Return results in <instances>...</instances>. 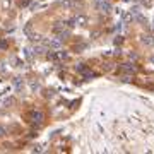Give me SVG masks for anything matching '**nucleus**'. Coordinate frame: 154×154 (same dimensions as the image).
<instances>
[{"label": "nucleus", "mask_w": 154, "mask_h": 154, "mask_svg": "<svg viewBox=\"0 0 154 154\" xmlns=\"http://www.w3.org/2000/svg\"><path fill=\"white\" fill-rule=\"evenodd\" d=\"M43 45H46L50 50H60L62 48V40L57 36V38H48V40H43L41 41Z\"/></svg>", "instance_id": "obj_1"}, {"label": "nucleus", "mask_w": 154, "mask_h": 154, "mask_svg": "<svg viewBox=\"0 0 154 154\" xmlns=\"http://www.w3.org/2000/svg\"><path fill=\"white\" fill-rule=\"evenodd\" d=\"M96 7L99 9V12H103V14H110L111 12V4L108 2V0H99L98 4H96Z\"/></svg>", "instance_id": "obj_2"}, {"label": "nucleus", "mask_w": 154, "mask_h": 154, "mask_svg": "<svg viewBox=\"0 0 154 154\" xmlns=\"http://www.w3.org/2000/svg\"><path fill=\"white\" fill-rule=\"evenodd\" d=\"M141 43L144 46H153L154 45V36L153 34H141Z\"/></svg>", "instance_id": "obj_3"}, {"label": "nucleus", "mask_w": 154, "mask_h": 154, "mask_svg": "<svg viewBox=\"0 0 154 154\" xmlns=\"http://www.w3.org/2000/svg\"><path fill=\"white\" fill-rule=\"evenodd\" d=\"M43 116H45V115H43V111H40V110H33V111H31V120L34 123L43 122Z\"/></svg>", "instance_id": "obj_4"}, {"label": "nucleus", "mask_w": 154, "mask_h": 154, "mask_svg": "<svg viewBox=\"0 0 154 154\" xmlns=\"http://www.w3.org/2000/svg\"><path fill=\"white\" fill-rule=\"evenodd\" d=\"M12 84H14V87H16L17 91H21V89H22V86H24V81H22V77H14Z\"/></svg>", "instance_id": "obj_5"}, {"label": "nucleus", "mask_w": 154, "mask_h": 154, "mask_svg": "<svg viewBox=\"0 0 154 154\" xmlns=\"http://www.w3.org/2000/svg\"><path fill=\"white\" fill-rule=\"evenodd\" d=\"M122 19L123 22H130V21H133V16L130 10H125V12H122Z\"/></svg>", "instance_id": "obj_6"}, {"label": "nucleus", "mask_w": 154, "mask_h": 154, "mask_svg": "<svg viewBox=\"0 0 154 154\" xmlns=\"http://www.w3.org/2000/svg\"><path fill=\"white\" fill-rule=\"evenodd\" d=\"M122 69L127 72V74H133V72H135V65H132V63H123Z\"/></svg>", "instance_id": "obj_7"}, {"label": "nucleus", "mask_w": 154, "mask_h": 154, "mask_svg": "<svg viewBox=\"0 0 154 154\" xmlns=\"http://www.w3.org/2000/svg\"><path fill=\"white\" fill-rule=\"evenodd\" d=\"M60 4H62V7H63V9H70V7L75 5V2H74V0H62Z\"/></svg>", "instance_id": "obj_8"}, {"label": "nucleus", "mask_w": 154, "mask_h": 154, "mask_svg": "<svg viewBox=\"0 0 154 154\" xmlns=\"http://www.w3.org/2000/svg\"><path fill=\"white\" fill-rule=\"evenodd\" d=\"M24 57H26V58H28V60H33V57H34V53H33V48H29V46H28V48H24Z\"/></svg>", "instance_id": "obj_9"}, {"label": "nucleus", "mask_w": 154, "mask_h": 154, "mask_svg": "<svg viewBox=\"0 0 154 154\" xmlns=\"http://www.w3.org/2000/svg\"><path fill=\"white\" fill-rule=\"evenodd\" d=\"M29 87H31V91H33V92H36L38 89H40V84H38V82H34V81H33V82L29 84Z\"/></svg>", "instance_id": "obj_10"}, {"label": "nucleus", "mask_w": 154, "mask_h": 154, "mask_svg": "<svg viewBox=\"0 0 154 154\" xmlns=\"http://www.w3.org/2000/svg\"><path fill=\"white\" fill-rule=\"evenodd\" d=\"M141 4H142V5H145V7H151L153 0H141Z\"/></svg>", "instance_id": "obj_11"}, {"label": "nucleus", "mask_w": 154, "mask_h": 154, "mask_svg": "<svg viewBox=\"0 0 154 154\" xmlns=\"http://www.w3.org/2000/svg\"><path fill=\"white\" fill-rule=\"evenodd\" d=\"M5 133H7V130H5V127H2V125H0V137H4Z\"/></svg>", "instance_id": "obj_12"}, {"label": "nucleus", "mask_w": 154, "mask_h": 154, "mask_svg": "<svg viewBox=\"0 0 154 154\" xmlns=\"http://www.w3.org/2000/svg\"><path fill=\"white\" fill-rule=\"evenodd\" d=\"M0 46H2V48H5V46H7V45H5V41H0Z\"/></svg>", "instance_id": "obj_13"}, {"label": "nucleus", "mask_w": 154, "mask_h": 154, "mask_svg": "<svg viewBox=\"0 0 154 154\" xmlns=\"http://www.w3.org/2000/svg\"><path fill=\"white\" fill-rule=\"evenodd\" d=\"M5 67H4V62H0V70H4Z\"/></svg>", "instance_id": "obj_14"}, {"label": "nucleus", "mask_w": 154, "mask_h": 154, "mask_svg": "<svg viewBox=\"0 0 154 154\" xmlns=\"http://www.w3.org/2000/svg\"><path fill=\"white\" fill-rule=\"evenodd\" d=\"M123 2H132V0H123Z\"/></svg>", "instance_id": "obj_15"}]
</instances>
